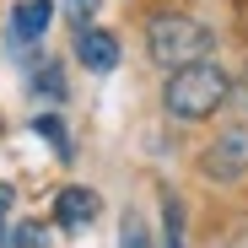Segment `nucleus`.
Listing matches in <instances>:
<instances>
[{
  "label": "nucleus",
  "mask_w": 248,
  "mask_h": 248,
  "mask_svg": "<svg viewBox=\"0 0 248 248\" xmlns=\"http://www.w3.org/2000/svg\"><path fill=\"white\" fill-rule=\"evenodd\" d=\"M97 6H103V0H65V16H70V27H76V32H81V27H92Z\"/></svg>",
  "instance_id": "obj_12"
},
{
  "label": "nucleus",
  "mask_w": 248,
  "mask_h": 248,
  "mask_svg": "<svg viewBox=\"0 0 248 248\" xmlns=\"http://www.w3.org/2000/svg\"><path fill=\"white\" fill-rule=\"evenodd\" d=\"M0 248H44V227L38 221H6L0 227Z\"/></svg>",
  "instance_id": "obj_8"
},
{
  "label": "nucleus",
  "mask_w": 248,
  "mask_h": 248,
  "mask_svg": "<svg viewBox=\"0 0 248 248\" xmlns=\"http://www.w3.org/2000/svg\"><path fill=\"white\" fill-rule=\"evenodd\" d=\"M76 60L87 65L92 76H108V70L119 65V38H113L108 27H81V32H76Z\"/></svg>",
  "instance_id": "obj_5"
},
{
  "label": "nucleus",
  "mask_w": 248,
  "mask_h": 248,
  "mask_svg": "<svg viewBox=\"0 0 248 248\" xmlns=\"http://www.w3.org/2000/svg\"><path fill=\"white\" fill-rule=\"evenodd\" d=\"M162 211H168V248H184V205L168 194V200H162Z\"/></svg>",
  "instance_id": "obj_11"
},
{
  "label": "nucleus",
  "mask_w": 248,
  "mask_h": 248,
  "mask_svg": "<svg viewBox=\"0 0 248 248\" xmlns=\"http://www.w3.org/2000/svg\"><path fill=\"white\" fill-rule=\"evenodd\" d=\"M211 49H216V32L205 27L200 16L162 11V16L146 22V54H151V65H162V70L200 65V60H211Z\"/></svg>",
  "instance_id": "obj_2"
},
{
  "label": "nucleus",
  "mask_w": 248,
  "mask_h": 248,
  "mask_svg": "<svg viewBox=\"0 0 248 248\" xmlns=\"http://www.w3.org/2000/svg\"><path fill=\"white\" fill-rule=\"evenodd\" d=\"M11 205H16V189H11V184H0V227L11 221Z\"/></svg>",
  "instance_id": "obj_13"
},
{
  "label": "nucleus",
  "mask_w": 248,
  "mask_h": 248,
  "mask_svg": "<svg viewBox=\"0 0 248 248\" xmlns=\"http://www.w3.org/2000/svg\"><path fill=\"white\" fill-rule=\"evenodd\" d=\"M32 92L49 97V103H60V97H65V70H60L54 60H38V65H32Z\"/></svg>",
  "instance_id": "obj_7"
},
{
  "label": "nucleus",
  "mask_w": 248,
  "mask_h": 248,
  "mask_svg": "<svg viewBox=\"0 0 248 248\" xmlns=\"http://www.w3.org/2000/svg\"><path fill=\"white\" fill-rule=\"evenodd\" d=\"M200 173L211 184H237L248 173V124H232V130H221L211 146L200 151Z\"/></svg>",
  "instance_id": "obj_3"
},
{
  "label": "nucleus",
  "mask_w": 248,
  "mask_h": 248,
  "mask_svg": "<svg viewBox=\"0 0 248 248\" xmlns=\"http://www.w3.org/2000/svg\"><path fill=\"white\" fill-rule=\"evenodd\" d=\"M97 211H103V200L92 189H81V184H70V189L54 194V227L60 232H87L97 221Z\"/></svg>",
  "instance_id": "obj_4"
},
{
  "label": "nucleus",
  "mask_w": 248,
  "mask_h": 248,
  "mask_svg": "<svg viewBox=\"0 0 248 248\" xmlns=\"http://www.w3.org/2000/svg\"><path fill=\"white\" fill-rule=\"evenodd\" d=\"M119 248H156L151 232H146V221H140V211H124V221H119Z\"/></svg>",
  "instance_id": "obj_9"
},
{
  "label": "nucleus",
  "mask_w": 248,
  "mask_h": 248,
  "mask_svg": "<svg viewBox=\"0 0 248 248\" xmlns=\"http://www.w3.org/2000/svg\"><path fill=\"white\" fill-rule=\"evenodd\" d=\"M227 103H237V108H248V81H237V87H232V97Z\"/></svg>",
  "instance_id": "obj_14"
},
{
  "label": "nucleus",
  "mask_w": 248,
  "mask_h": 248,
  "mask_svg": "<svg viewBox=\"0 0 248 248\" xmlns=\"http://www.w3.org/2000/svg\"><path fill=\"white\" fill-rule=\"evenodd\" d=\"M232 97V81L216 60H200V65H178L168 70V81H162V108H168L178 124H200V119H211L221 113Z\"/></svg>",
  "instance_id": "obj_1"
},
{
  "label": "nucleus",
  "mask_w": 248,
  "mask_h": 248,
  "mask_svg": "<svg viewBox=\"0 0 248 248\" xmlns=\"http://www.w3.org/2000/svg\"><path fill=\"white\" fill-rule=\"evenodd\" d=\"M49 22H54L49 0H16V11H11V44H38Z\"/></svg>",
  "instance_id": "obj_6"
},
{
  "label": "nucleus",
  "mask_w": 248,
  "mask_h": 248,
  "mask_svg": "<svg viewBox=\"0 0 248 248\" xmlns=\"http://www.w3.org/2000/svg\"><path fill=\"white\" fill-rule=\"evenodd\" d=\"M32 130L44 135V140H49V146H54L60 156H70V135H65V124H60L54 113H44V119H32Z\"/></svg>",
  "instance_id": "obj_10"
}]
</instances>
